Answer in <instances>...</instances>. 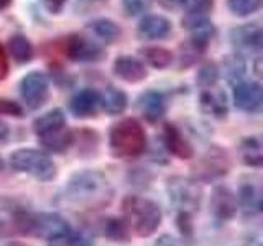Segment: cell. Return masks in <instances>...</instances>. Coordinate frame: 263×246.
I'll return each mask as SVG.
<instances>
[{
  "label": "cell",
  "mask_w": 263,
  "mask_h": 246,
  "mask_svg": "<svg viewBox=\"0 0 263 246\" xmlns=\"http://www.w3.org/2000/svg\"><path fill=\"white\" fill-rule=\"evenodd\" d=\"M112 186L102 172L94 169L78 171L69 177L63 191L64 202L79 210H96L112 200Z\"/></svg>",
  "instance_id": "cell-1"
},
{
  "label": "cell",
  "mask_w": 263,
  "mask_h": 246,
  "mask_svg": "<svg viewBox=\"0 0 263 246\" xmlns=\"http://www.w3.org/2000/svg\"><path fill=\"white\" fill-rule=\"evenodd\" d=\"M122 213L130 230L140 238L152 236L163 220L160 205L142 195H127L122 200Z\"/></svg>",
  "instance_id": "cell-2"
},
{
  "label": "cell",
  "mask_w": 263,
  "mask_h": 246,
  "mask_svg": "<svg viewBox=\"0 0 263 246\" xmlns=\"http://www.w3.org/2000/svg\"><path fill=\"white\" fill-rule=\"evenodd\" d=\"M110 153L120 159H134L146 150V135L142 123L135 118H123L114 123L109 133Z\"/></svg>",
  "instance_id": "cell-3"
},
{
  "label": "cell",
  "mask_w": 263,
  "mask_h": 246,
  "mask_svg": "<svg viewBox=\"0 0 263 246\" xmlns=\"http://www.w3.org/2000/svg\"><path fill=\"white\" fill-rule=\"evenodd\" d=\"M13 220L16 230L23 235L41 238V240L46 241L56 240V238H60L71 230L68 220L63 218L60 213L53 212L31 213L28 210H18L15 212Z\"/></svg>",
  "instance_id": "cell-4"
},
{
  "label": "cell",
  "mask_w": 263,
  "mask_h": 246,
  "mask_svg": "<svg viewBox=\"0 0 263 246\" xmlns=\"http://www.w3.org/2000/svg\"><path fill=\"white\" fill-rule=\"evenodd\" d=\"M10 166L16 172H23L43 182L53 180L58 174L56 164L49 156L40 150L22 148L10 154Z\"/></svg>",
  "instance_id": "cell-5"
},
{
  "label": "cell",
  "mask_w": 263,
  "mask_h": 246,
  "mask_svg": "<svg viewBox=\"0 0 263 246\" xmlns=\"http://www.w3.org/2000/svg\"><path fill=\"white\" fill-rule=\"evenodd\" d=\"M166 192L170 202L178 209V212L194 213L199 209L202 200V189L196 179L183 176H175L166 180Z\"/></svg>",
  "instance_id": "cell-6"
},
{
  "label": "cell",
  "mask_w": 263,
  "mask_h": 246,
  "mask_svg": "<svg viewBox=\"0 0 263 246\" xmlns=\"http://www.w3.org/2000/svg\"><path fill=\"white\" fill-rule=\"evenodd\" d=\"M230 169V161L227 158V153L222 151L220 148H211L202 158L197 161L194 172H196V180H209L224 177Z\"/></svg>",
  "instance_id": "cell-7"
},
{
  "label": "cell",
  "mask_w": 263,
  "mask_h": 246,
  "mask_svg": "<svg viewBox=\"0 0 263 246\" xmlns=\"http://www.w3.org/2000/svg\"><path fill=\"white\" fill-rule=\"evenodd\" d=\"M20 94L23 102L27 104L31 110L40 109L46 102L49 94V79L46 74L33 71L27 74L20 82Z\"/></svg>",
  "instance_id": "cell-8"
},
{
  "label": "cell",
  "mask_w": 263,
  "mask_h": 246,
  "mask_svg": "<svg viewBox=\"0 0 263 246\" xmlns=\"http://www.w3.org/2000/svg\"><path fill=\"white\" fill-rule=\"evenodd\" d=\"M209 209L212 213V218L217 221V223H227L229 220H232L237 213L238 209V202H237V195L230 191L226 186H217L212 191L211 200H209Z\"/></svg>",
  "instance_id": "cell-9"
},
{
  "label": "cell",
  "mask_w": 263,
  "mask_h": 246,
  "mask_svg": "<svg viewBox=\"0 0 263 246\" xmlns=\"http://www.w3.org/2000/svg\"><path fill=\"white\" fill-rule=\"evenodd\" d=\"M234 104L243 112H260L263 105V89L258 82H240L234 89Z\"/></svg>",
  "instance_id": "cell-10"
},
{
  "label": "cell",
  "mask_w": 263,
  "mask_h": 246,
  "mask_svg": "<svg viewBox=\"0 0 263 246\" xmlns=\"http://www.w3.org/2000/svg\"><path fill=\"white\" fill-rule=\"evenodd\" d=\"M66 54L72 61H81V63L99 61L104 56L101 46L97 43L78 35H74L68 39V43H66Z\"/></svg>",
  "instance_id": "cell-11"
},
{
  "label": "cell",
  "mask_w": 263,
  "mask_h": 246,
  "mask_svg": "<svg viewBox=\"0 0 263 246\" xmlns=\"http://www.w3.org/2000/svg\"><path fill=\"white\" fill-rule=\"evenodd\" d=\"M163 141H164V146H166V150L179 159H191L194 156L193 145L187 141V138L183 135V131L176 125H171V123L164 125Z\"/></svg>",
  "instance_id": "cell-12"
},
{
  "label": "cell",
  "mask_w": 263,
  "mask_h": 246,
  "mask_svg": "<svg viewBox=\"0 0 263 246\" xmlns=\"http://www.w3.org/2000/svg\"><path fill=\"white\" fill-rule=\"evenodd\" d=\"M138 109L145 120L155 123L161 120L166 112V97L158 90H146L138 98Z\"/></svg>",
  "instance_id": "cell-13"
},
{
  "label": "cell",
  "mask_w": 263,
  "mask_h": 246,
  "mask_svg": "<svg viewBox=\"0 0 263 246\" xmlns=\"http://www.w3.org/2000/svg\"><path fill=\"white\" fill-rule=\"evenodd\" d=\"M101 107V94L94 89H82L78 94H74L69 102V110L72 115L81 118L92 117L97 109Z\"/></svg>",
  "instance_id": "cell-14"
},
{
  "label": "cell",
  "mask_w": 263,
  "mask_h": 246,
  "mask_svg": "<svg viewBox=\"0 0 263 246\" xmlns=\"http://www.w3.org/2000/svg\"><path fill=\"white\" fill-rule=\"evenodd\" d=\"M114 72L115 76H119L120 79L137 84L142 82L146 77V68L142 61H138L137 57L132 56H120L114 63Z\"/></svg>",
  "instance_id": "cell-15"
},
{
  "label": "cell",
  "mask_w": 263,
  "mask_h": 246,
  "mask_svg": "<svg viewBox=\"0 0 263 246\" xmlns=\"http://www.w3.org/2000/svg\"><path fill=\"white\" fill-rule=\"evenodd\" d=\"M171 22L161 15H148L138 25V35L145 39H161L170 35Z\"/></svg>",
  "instance_id": "cell-16"
},
{
  "label": "cell",
  "mask_w": 263,
  "mask_h": 246,
  "mask_svg": "<svg viewBox=\"0 0 263 246\" xmlns=\"http://www.w3.org/2000/svg\"><path fill=\"white\" fill-rule=\"evenodd\" d=\"M201 110L212 118L222 120L227 117V98L220 90H204L199 95Z\"/></svg>",
  "instance_id": "cell-17"
},
{
  "label": "cell",
  "mask_w": 263,
  "mask_h": 246,
  "mask_svg": "<svg viewBox=\"0 0 263 246\" xmlns=\"http://www.w3.org/2000/svg\"><path fill=\"white\" fill-rule=\"evenodd\" d=\"M237 202L240 205L245 215H258L261 212V192L258 184L255 182H243L237 195Z\"/></svg>",
  "instance_id": "cell-18"
},
{
  "label": "cell",
  "mask_w": 263,
  "mask_h": 246,
  "mask_svg": "<svg viewBox=\"0 0 263 246\" xmlns=\"http://www.w3.org/2000/svg\"><path fill=\"white\" fill-rule=\"evenodd\" d=\"M38 141L48 151L63 153L74 143V133L68 127H63V128H58L54 131H49V133L38 136Z\"/></svg>",
  "instance_id": "cell-19"
},
{
  "label": "cell",
  "mask_w": 263,
  "mask_h": 246,
  "mask_svg": "<svg viewBox=\"0 0 263 246\" xmlns=\"http://www.w3.org/2000/svg\"><path fill=\"white\" fill-rule=\"evenodd\" d=\"M102 232L107 240H110L114 243L132 241V230L123 217H107L104 220Z\"/></svg>",
  "instance_id": "cell-20"
},
{
  "label": "cell",
  "mask_w": 263,
  "mask_h": 246,
  "mask_svg": "<svg viewBox=\"0 0 263 246\" xmlns=\"http://www.w3.org/2000/svg\"><path fill=\"white\" fill-rule=\"evenodd\" d=\"M127 95L119 87L109 86L101 95V107L109 115H120L127 109Z\"/></svg>",
  "instance_id": "cell-21"
},
{
  "label": "cell",
  "mask_w": 263,
  "mask_h": 246,
  "mask_svg": "<svg viewBox=\"0 0 263 246\" xmlns=\"http://www.w3.org/2000/svg\"><path fill=\"white\" fill-rule=\"evenodd\" d=\"M234 43L243 48L260 49L261 48V28L258 25H243L232 31Z\"/></svg>",
  "instance_id": "cell-22"
},
{
  "label": "cell",
  "mask_w": 263,
  "mask_h": 246,
  "mask_svg": "<svg viewBox=\"0 0 263 246\" xmlns=\"http://www.w3.org/2000/svg\"><path fill=\"white\" fill-rule=\"evenodd\" d=\"M63 127H66V117H64L63 110H60V109L49 110L33 121V130H35L36 136H41V135L49 133V131H54Z\"/></svg>",
  "instance_id": "cell-23"
},
{
  "label": "cell",
  "mask_w": 263,
  "mask_h": 246,
  "mask_svg": "<svg viewBox=\"0 0 263 246\" xmlns=\"http://www.w3.org/2000/svg\"><path fill=\"white\" fill-rule=\"evenodd\" d=\"M240 154L242 161L247 166L260 168L263 164V151H261V141L257 136L243 138L240 141Z\"/></svg>",
  "instance_id": "cell-24"
},
{
  "label": "cell",
  "mask_w": 263,
  "mask_h": 246,
  "mask_svg": "<svg viewBox=\"0 0 263 246\" xmlns=\"http://www.w3.org/2000/svg\"><path fill=\"white\" fill-rule=\"evenodd\" d=\"M8 51L16 63H28L33 57V46L27 36L15 35L8 41Z\"/></svg>",
  "instance_id": "cell-25"
},
{
  "label": "cell",
  "mask_w": 263,
  "mask_h": 246,
  "mask_svg": "<svg viewBox=\"0 0 263 246\" xmlns=\"http://www.w3.org/2000/svg\"><path fill=\"white\" fill-rule=\"evenodd\" d=\"M48 246H94L92 236L84 232H74L69 230L68 233L61 235L56 240L48 241Z\"/></svg>",
  "instance_id": "cell-26"
},
{
  "label": "cell",
  "mask_w": 263,
  "mask_h": 246,
  "mask_svg": "<svg viewBox=\"0 0 263 246\" xmlns=\"http://www.w3.org/2000/svg\"><path fill=\"white\" fill-rule=\"evenodd\" d=\"M143 56H145L146 63L153 66L155 69H166L173 63L171 51H168V49H164V48H158V46L145 48Z\"/></svg>",
  "instance_id": "cell-27"
},
{
  "label": "cell",
  "mask_w": 263,
  "mask_h": 246,
  "mask_svg": "<svg viewBox=\"0 0 263 246\" xmlns=\"http://www.w3.org/2000/svg\"><path fill=\"white\" fill-rule=\"evenodd\" d=\"M90 30L94 31L96 36L107 41V43H112V41H115L120 35V30H119L117 25H115L112 20H107V18L94 20L92 23H90Z\"/></svg>",
  "instance_id": "cell-28"
},
{
  "label": "cell",
  "mask_w": 263,
  "mask_h": 246,
  "mask_svg": "<svg viewBox=\"0 0 263 246\" xmlns=\"http://www.w3.org/2000/svg\"><path fill=\"white\" fill-rule=\"evenodd\" d=\"M260 5L261 0H227L229 10L238 16H247L255 13L260 8Z\"/></svg>",
  "instance_id": "cell-29"
},
{
  "label": "cell",
  "mask_w": 263,
  "mask_h": 246,
  "mask_svg": "<svg viewBox=\"0 0 263 246\" xmlns=\"http://www.w3.org/2000/svg\"><path fill=\"white\" fill-rule=\"evenodd\" d=\"M219 79V69L214 63H208L201 66L199 72H197V82L202 87H212Z\"/></svg>",
  "instance_id": "cell-30"
},
{
  "label": "cell",
  "mask_w": 263,
  "mask_h": 246,
  "mask_svg": "<svg viewBox=\"0 0 263 246\" xmlns=\"http://www.w3.org/2000/svg\"><path fill=\"white\" fill-rule=\"evenodd\" d=\"M176 227L179 233L183 235L186 240H191L194 235V225H193V213L189 212H178L176 215Z\"/></svg>",
  "instance_id": "cell-31"
},
{
  "label": "cell",
  "mask_w": 263,
  "mask_h": 246,
  "mask_svg": "<svg viewBox=\"0 0 263 246\" xmlns=\"http://www.w3.org/2000/svg\"><path fill=\"white\" fill-rule=\"evenodd\" d=\"M152 4H153V0H122L123 10L130 16H137V15L148 12Z\"/></svg>",
  "instance_id": "cell-32"
},
{
  "label": "cell",
  "mask_w": 263,
  "mask_h": 246,
  "mask_svg": "<svg viewBox=\"0 0 263 246\" xmlns=\"http://www.w3.org/2000/svg\"><path fill=\"white\" fill-rule=\"evenodd\" d=\"M184 5H187V15H208L214 7V0H186Z\"/></svg>",
  "instance_id": "cell-33"
},
{
  "label": "cell",
  "mask_w": 263,
  "mask_h": 246,
  "mask_svg": "<svg viewBox=\"0 0 263 246\" xmlns=\"http://www.w3.org/2000/svg\"><path fill=\"white\" fill-rule=\"evenodd\" d=\"M0 115H10V117H22L23 109L13 102V100H7V98H0Z\"/></svg>",
  "instance_id": "cell-34"
},
{
  "label": "cell",
  "mask_w": 263,
  "mask_h": 246,
  "mask_svg": "<svg viewBox=\"0 0 263 246\" xmlns=\"http://www.w3.org/2000/svg\"><path fill=\"white\" fill-rule=\"evenodd\" d=\"M45 5V8L51 13H60L63 10V7L66 5L68 0H41Z\"/></svg>",
  "instance_id": "cell-35"
},
{
  "label": "cell",
  "mask_w": 263,
  "mask_h": 246,
  "mask_svg": "<svg viewBox=\"0 0 263 246\" xmlns=\"http://www.w3.org/2000/svg\"><path fill=\"white\" fill-rule=\"evenodd\" d=\"M8 74V59H7V53L4 46L0 45V80H4Z\"/></svg>",
  "instance_id": "cell-36"
},
{
  "label": "cell",
  "mask_w": 263,
  "mask_h": 246,
  "mask_svg": "<svg viewBox=\"0 0 263 246\" xmlns=\"http://www.w3.org/2000/svg\"><path fill=\"white\" fill-rule=\"evenodd\" d=\"M155 246H179V241L176 240V238H173L170 235H163L158 241H156Z\"/></svg>",
  "instance_id": "cell-37"
},
{
  "label": "cell",
  "mask_w": 263,
  "mask_h": 246,
  "mask_svg": "<svg viewBox=\"0 0 263 246\" xmlns=\"http://www.w3.org/2000/svg\"><path fill=\"white\" fill-rule=\"evenodd\" d=\"M8 135H10V128L7 127V123L0 120V141H5V139L8 138Z\"/></svg>",
  "instance_id": "cell-38"
},
{
  "label": "cell",
  "mask_w": 263,
  "mask_h": 246,
  "mask_svg": "<svg viewBox=\"0 0 263 246\" xmlns=\"http://www.w3.org/2000/svg\"><path fill=\"white\" fill-rule=\"evenodd\" d=\"M164 2L170 7H179V5H184L186 0H164Z\"/></svg>",
  "instance_id": "cell-39"
},
{
  "label": "cell",
  "mask_w": 263,
  "mask_h": 246,
  "mask_svg": "<svg viewBox=\"0 0 263 246\" xmlns=\"http://www.w3.org/2000/svg\"><path fill=\"white\" fill-rule=\"evenodd\" d=\"M5 246H28V244H25L22 241H10V243H7Z\"/></svg>",
  "instance_id": "cell-40"
},
{
  "label": "cell",
  "mask_w": 263,
  "mask_h": 246,
  "mask_svg": "<svg viewBox=\"0 0 263 246\" xmlns=\"http://www.w3.org/2000/svg\"><path fill=\"white\" fill-rule=\"evenodd\" d=\"M10 2H12V0H0V10H2V8H5Z\"/></svg>",
  "instance_id": "cell-41"
},
{
  "label": "cell",
  "mask_w": 263,
  "mask_h": 246,
  "mask_svg": "<svg viewBox=\"0 0 263 246\" xmlns=\"http://www.w3.org/2000/svg\"><path fill=\"white\" fill-rule=\"evenodd\" d=\"M2 168H4V161H2V158H0V171H2Z\"/></svg>",
  "instance_id": "cell-42"
},
{
  "label": "cell",
  "mask_w": 263,
  "mask_h": 246,
  "mask_svg": "<svg viewBox=\"0 0 263 246\" xmlns=\"http://www.w3.org/2000/svg\"><path fill=\"white\" fill-rule=\"evenodd\" d=\"M2 227H4V223H2V220H0V233H2Z\"/></svg>",
  "instance_id": "cell-43"
}]
</instances>
